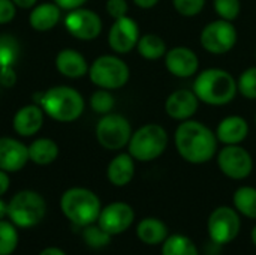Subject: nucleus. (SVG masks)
Listing matches in <instances>:
<instances>
[{
    "mask_svg": "<svg viewBox=\"0 0 256 255\" xmlns=\"http://www.w3.org/2000/svg\"><path fill=\"white\" fill-rule=\"evenodd\" d=\"M114 104H116L114 96L106 89L96 90L90 98V105H92L93 111H96L99 114H108L114 108Z\"/></svg>",
    "mask_w": 256,
    "mask_h": 255,
    "instance_id": "31",
    "label": "nucleus"
},
{
    "mask_svg": "<svg viewBox=\"0 0 256 255\" xmlns=\"http://www.w3.org/2000/svg\"><path fill=\"white\" fill-rule=\"evenodd\" d=\"M44 123V110L39 105H26L14 116V129L21 137L34 135Z\"/></svg>",
    "mask_w": 256,
    "mask_h": 255,
    "instance_id": "18",
    "label": "nucleus"
},
{
    "mask_svg": "<svg viewBox=\"0 0 256 255\" xmlns=\"http://www.w3.org/2000/svg\"><path fill=\"white\" fill-rule=\"evenodd\" d=\"M172 5L180 15L195 17L202 11L206 0H172Z\"/></svg>",
    "mask_w": 256,
    "mask_h": 255,
    "instance_id": "34",
    "label": "nucleus"
},
{
    "mask_svg": "<svg viewBox=\"0 0 256 255\" xmlns=\"http://www.w3.org/2000/svg\"><path fill=\"white\" fill-rule=\"evenodd\" d=\"M58 156V146L50 138L34 140L28 146V159L38 165H48Z\"/></svg>",
    "mask_w": 256,
    "mask_h": 255,
    "instance_id": "24",
    "label": "nucleus"
},
{
    "mask_svg": "<svg viewBox=\"0 0 256 255\" xmlns=\"http://www.w3.org/2000/svg\"><path fill=\"white\" fill-rule=\"evenodd\" d=\"M9 185H10V180H9V176L6 171L0 170V197L3 194H6V191L9 189Z\"/></svg>",
    "mask_w": 256,
    "mask_h": 255,
    "instance_id": "39",
    "label": "nucleus"
},
{
    "mask_svg": "<svg viewBox=\"0 0 256 255\" xmlns=\"http://www.w3.org/2000/svg\"><path fill=\"white\" fill-rule=\"evenodd\" d=\"M60 20V8L56 3H42L32 9L28 23L34 30L46 32L51 30Z\"/></svg>",
    "mask_w": 256,
    "mask_h": 255,
    "instance_id": "22",
    "label": "nucleus"
},
{
    "mask_svg": "<svg viewBox=\"0 0 256 255\" xmlns=\"http://www.w3.org/2000/svg\"><path fill=\"white\" fill-rule=\"evenodd\" d=\"M4 216H8V204L0 198V221H2Z\"/></svg>",
    "mask_w": 256,
    "mask_h": 255,
    "instance_id": "43",
    "label": "nucleus"
},
{
    "mask_svg": "<svg viewBox=\"0 0 256 255\" xmlns=\"http://www.w3.org/2000/svg\"><path fill=\"white\" fill-rule=\"evenodd\" d=\"M82 237H84V242L90 246V248H104L110 243L111 240V234H108L104 228L98 225H87L84 227V233H82Z\"/></svg>",
    "mask_w": 256,
    "mask_h": 255,
    "instance_id": "30",
    "label": "nucleus"
},
{
    "mask_svg": "<svg viewBox=\"0 0 256 255\" xmlns=\"http://www.w3.org/2000/svg\"><path fill=\"white\" fill-rule=\"evenodd\" d=\"M249 134V125L246 119L240 116H228L225 117L216 129V137L218 141L224 143L225 146L228 144H240L242 141L246 140Z\"/></svg>",
    "mask_w": 256,
    "mask_h": 255,
    "instance_id": "19",
    "label": "nucleus"
},
{
    "mask_svg": "<svg viewBox=\"0 0 256 255\" xmlns=\"http://www.w3.org/2000/svg\"><path fill=\"white\" fill-rule=\"evenodd\" d=\"M132 126L122 114H105L96 126V138L99 144L108 150H120L129 144Z\"/></svg>",
    "mask_w": 256,
    "mask_h": 255,
    "instance_id": "8",
    "label": "nucleus"
},
{
    "mask_svg": "<svg viewBox=\"0 0 256 255\" xmlns=\"http://www.w3.org/2000/svg\"><path fill=\"white\" fill-rule=\"evenodd\" d=\"M135 159L130 153H120L117 155L108 165L106 177L114 186H124L128 185L135 174Z\"/></svg>",
    "mask_w": 256,
    "mask_h": 255,
    "instance_id": "21",
    "label": "nucleus"
},
{
    "mask_svg": "<svg viewBox=\"0 0 256 255\" xmlns=\"http://www.w3.org/2000/svg\"><path fill=\"white\" fill-rule=\"evenodd\" d=\"M237 81L224 69L210 68L198 74L194 83V92L200 101L208 105L230 104L237 95Z\"/></svg>",
    "mask_w": 256,
    "mask_h": 255,
    "instance_id": "2",
    "label": "nucleus"
},
{
    "mask_svg": "<svg viewBox=\"0 0 256 255\" xmlns=\"http://www.w3.org/2000/svg\"><path fill=\"white\" fill-rule=\"evenodd\" d=\"M162 255H198V249L189 237L174 234L165 239Z\"/></svg>",
    "mask_w": 256,
    "mask_h": 255,
    "instance_id": "27",
    "label": "nucleus"
},
{
    "mask_svg": "<svg viewBox=\"0 0 256 255\" xmlns=\"http://www.w3.org/2000/svg\"><path fill=\"white\" fill-rule=\"evenodd\" d=\"M234 206L236 209L250 218L256 219V189L252 186H242L234 194Z\"/></svg>",
    "mask_w": 256,
    "mask_h": 255,
    "instance_id": "26",
    "label": "nucleus"
},
{
    "mask_svg": "<svg viewBox=\"0 0 256 255\" xmlns=\"http://www.w3.org/2000/svg\"><path fill=\"white\" fill-rule=\"evenodd\" d=\"M138 41H140V27L135 20L124 15L114 21L108 33V44L116 53L126 54L132 51L136 47Z\"/></svg>",
    "mask_w": 256,
    "mask_h": 255,
    "instance_id": "13",
    "label": "nucleus"
},
{
    "mask_svg": "<svg viewBox=\"0 0 256 255\" xmlns=\"http://www.w3.org/2000/svg\"><path fill=\"white\" fill-rule=\"evenodd\" d=\"M237 87L244 98L256 99V66H252L242 72L237 81Z\"/></svg>",
    "mask_w": 256,
    "mask_h": 255,
    "instance_id": "32",
    "label": "nucleus"
},
{
    "mask_svg": "<svg viewBox=\"0 0 256 255\" xmlns=\"http://www.w3.org/2000/svg\"><path fill=\"white\" fill-rule=\"evenodd\" d=\"M208 233L213 242L219 245L232 242L240 233V218L237 212L228 206H220L213 210L208 218Z\"/></svg>",
    "mask_w": 256,
    "mask_h": 255,
    "instance_id": "11",
    "label": "nucleus"
},
{
    "mask_svg": "<svg viewBox=\"0 0 256 255\" xmlns=\"http://www.w3.org/2000/svg\"><path fill=\"white\" fill-rule=\"evenodd\" d=\"M255 123H256V116H255Z\"/></svg>",
    "mask_w": 256,
    "mask_h": 255,
    "instance_id": "45",
    "label": "nucleus"
},
{
    "mask_svg": "<svg viewBox=\"0 0 256 255\" xmlns=\"http://www.w3.org/2000/svg\"><path fill=\"white\" fill-rule=\"evenodd\" d=\"M20 57V44L10 35L0 36V71L14 68Z\"/></svg>",
    "mask_w": 256,
    "mask_h": 255,
    "instance_id": "28",
    "label": "nucleus"
},
{
    "mask_svg": "<svg viewBox=\"0 0 256 255\" xmlns=\"http://www.w3.org/2000/svg\"><path fill=\"white\" fill-rule=\"evenodd\" d=\"M46 215L44 197L34 191H20L8 203V218L20 228H32L42 222Z\"/></svg>",
    "mask_w": 256,
    "mask_h": 255,
    "instance_id": "5",
    "label": "nucleus"
},
{
    "mask_svg": "<svg viewBox=\"0 0 256 255\" xmlns=\"http://www.w3.org/2000/svg\"><path fill=\"white\" fill-rule=\"evenodd\" d=\"M136 234L141 242L147 245H158L160 242H165V239L168 237V228L160 219L146 218L138 224Z\"/></svg>",
    "mask_w": 256,
    "mask_h": 255,
    "instance_id": "23",
    "label": "nucleus"
},
{
    "mask_svg": "<svg viewBox=\"0 0 256 255\" xmlns=\"http://www.w3.org/2000/svg\"><path fill=\"white\" fill-rule=\"evenodd\" d=\"M56 66L58 72L68 78H81L88 72V66L84 56L70 48H64L57 54Z\"/></svg>",
    "mask_w": 256,
    "mask_h": 255,
    "instance_id": "20",
    "label": "nucleus"
},
{
    "mask_svg": "<svg viewBox=\"0 0 256 255\" xmlns=\"http://www.w3.org/2000/svg\"><path fill=\"white\" fill-rule=\"evenodd\" d=\"M200 41L206 51L212 54H225L234 48L237 42V30L231 21L219 18L202 29Z\"/></svg>",
    "mask_w": 256,
    "mask_h": 255,
    "instance_id": "9",
    "label": "nucleus"
},
{
    "mask_svg": "<svg viewBox=\"0 0 256 255\" xmlns=\"http://www.w3.org/2000/svg\"><path fill=\"white\" fill-rule=\"evenodd\" d=\"M200 107V99L195 95L194 90L180 89L172 92L166 102H165V111L171 119L176 120H189Z\"/></svg>",
    "mask_w": 256,
    "mask_h": 255,
    "instance_id": "16",
    "label": "nucleus"
},
{
    "mask_svg": "<svg viewBox=\"0 0 256 255\" xmlns=\"http://www.w3.org/2000/svg\"><path fill=\"white\" fill-rule=\"evenodd\" d=\"M39 255H66V252L63 251V249H60V248H57V246H50V248H45V249H42Z\"/></svg>",
    "mask_w": 256,
    "mask_h": 255,
    "instance_id": "41",
    "label": "nucleus"
},
{
    "mask_svg": "<svg viewBox=\"0 0 256 255\" xmlns=\"http://www.w3.org/2000/svg\"><path fill=\"white\" fill-rule=\"evenodd\" d=\"M168 146L166 131L156 123L141 126L136 132H132L129 140V153L134 159L148 162L159 158Z\"/></svg>",
    "mask_w": 256,
    "mask_h": 255,
    "instance_id": "6",
    "label": "nucleus"
},
{
    "mask_svg": "<svg viewBox=\"0 0 256 255\" xmlns=\"http://www.w3.org/2000/svg\"><path fill=\"white\" fill-rule=\"evenodd\" d=\"M16 83V74L14 68H8L0 71V86L3 87H12Z\"/></svg>",
    "mask_w": 256,
    "mask_h": 255,
    "instance_id": "37",
    "label": "nucleus"
},
{
    "mask_svg": "<svg viewBox=\"0 0 256 255\" xmlns=\"http://www.w3.org/2000/svg\"><path fill=\"white\" fill-rule=\"evenodd\" d=\"M218 165L226 177L242 180L252 173L254 161L244 147L238 144H228L218 153Z\"/></svg>",
    "mask_w": 256,
    "mask_h": 255,
    "instance_id": "10",
    "label": "nucleus"
},
{
    "mask_svg": "<svg viewBox=\"0 0 256 255\" xmlns=\"http://www.w3.org/2000/svg\"><path fill=\"white\" fill-rule=\"evenodd\" d=\"M64 27L74 38L80 41H92L99 36L102 30V20L90 9L76 8L66 15Z\"/></svg>",
    "mask_w": 256,
    "mask_h": 255,
    "instance_id": "12",
    "label": "nucleus"
},
{
    "mask_svg": "<svg viewBox=\"0 0 256 255\" xmlns=\"http://www.w3.org/2000/svg\"><path fill=\"white\" fill-rule=\"evenodd\" d=\"M106 12L114 20L124 17L126 12H128V3H126V0H108L106 2Z\"/></svg>",
    "mask_w": 256,
    "mask_h": 255,
    "instance_id": "35",
    "label": "nucleus"
},
{
    "mask_svg": "<svg viewBox=\"0 0 256 255\" xmlns=\"http://www.w3.org/2000/svg\"><path fill=\"white\" fill-rule=\"evenodd\" d=\"M88 77L99 89L116 90L129 80V66L116 56H100L88 68Z\"/></svg>",
    "mask_w": 256,
    "mask_h": 255,
    "instance_id": "7",
    "label": "nucleus"
},
{
    "mask_svg": "<svg viewBox=\"0 0 256 255\" xmlns=\"http://www.w3.org/2000/svg\"><path fill=\"white\" fill-rule=\"evenodd\" d=\"M165 65L170 74L178 78H189L200 68L198 56L188 47H174L165 54Z\"/></svg>",
    "mask_w": 256,
    "mask_h": 255,
    "instance_id": "15",
    "label": "nucleus"
},
{
    "mask_svg": "<svg viewBox=\"0 0 256 255\" xmlns=\"http://www.w3.org/2000/svg\"><path fill=\"white\" fill-rule=\"evenodd\" d=\"M16 6L12 0H0V24H6L14 20Z\"/></svg>",
    "mask_w": 256,
    "mask_h": 255,
    "instance_id": "36",
    "label": "nucleus"
},
{
    "mask_svg": "<svg viewBox=\"0 0 256 255\" xmlns=\"http://www.w3.org/2000/svg\"><path fill=\"white\" fill-rule=\"evenodd\" d=\"M135 213L134 209L122 201L111 203L106 207L100 210V215L98 218V224L100 228H104L108 234H120L126 231L132 222H134Z\"/></svg>",
    "mask_w": 256,
    "mask_h": 255,
    "instance_id": "14",
    "label": "nucleus"
},
{
    "mask_svg": "<svg viewBox=\"0 0 256 255\" xmlns=\"http://www.w3.org/2000/svg\"><path fill=\"white\" fill-rule=\"evenodd\" d=\"M28 159V147L14 138H0V170L15 173L26 167Z\"/></svg>",
    "mask_w": 256,
    "mask_h": 255,
    "instance_id": "17",
    "label": "nucleus"
},
{
    "mask_svg": "<svg viewBox=\"0 0 256 255\" xmlns=\"http://www.w3.org/2000/svg\"><path fill=\"white\" fill-rule=\"evenodd\" d=\"M240 0H214L216 14L226 21H234L240 14Z\"/></svg>",
    "mask_w": 256,
    "mask_h": 255,
    "instance_id": "33",
    "label": "nucleus"
},
{
    "mask_svg": "<svg viewBox=\"0 0 256 255\" xmlns=\"http://www.w3.org/2000/svg\"><path fill=\"white\" fill-rule=\"evenodd\" d=\"M60 207L63 215L78 227L94 224L102 210L99 197L87 188H70L64 191Z\"/></svg>",
    "mask_w": 256,
    "mask_h": 255,
    "instance_id": "4",
    "label": "nucleus"
},
{
    "mask_svg": "<svg viewBox=\"0 0 256 255\" xmlns=\"http://www.w3.org/2000/svg\"><path fill=\"white\" fill-rule=\"evenodd\" d=\"M250 236H252V242H254V245L256 246V225L254 227V230H252V234H250Z\"/></svg>",
    "mask_w": 256,
    "mask_h": 255,
    "instance_id": "44",
    "label": "nucleus"
},
{
    "mask_svg": "<svg viewBox=\"0 0 256 255\" xmlns=\"http://www.w3.org/2000/svg\"><path fill=\"white\" fill-rule=\"evenodd\" d=\"M40 108L57 122H74L84 111L82 96L72 87L56 86L39 98Z\"/></svg>",
    "mask_w": 256,
    "mask_h": 255,
    "instance_id": "3",
    "label": "nucleus"
},
{
    "mask_svg": "<svg viewBox=\"0 0 256 255\" xmlns=\"http://www.w3.org/2000/svg\"><path fill=\"white\" fill-rule=\"evenodd\" d=\"M136 50L144 59L158 60L166 54V44L160 36L153 35V33H147L144 36H140V41L136 44Z\"/></svg>",
    "mask_w": 256,
    "mask_h": 255,
    "instance_id": "25",
    "label": "nucleus"
},
{
    "mask_svg": "<svg viewBox=\"0 0 256 255\" xmlns=\"http://www.w3.org/2000/svg\"><path fill=\"white\" fill-rule=\"evenodd\" d=\"M18 246V231L16 225L10 221H0V255H10Z\"/></svg>",
    "mask_w": 256,
    "mask_h": 255,
    "instance_id": "29",
    "label": "nucleus"
},
{
    "mask_svg": "<svg viewBox=\"0 0 256 255\" xmlns=\"http://www.w3.org/2000/svg\"><path fill=\"white\" fill-rule=\"evenodd\" d=\"M87 0H54V3L62 8V9H68V11H72V9H76V8H81Z\"/></svg>",
    "mask_w": 256,
    "mask_h": 255,
    "instance_id": "38",
    "label": "nucleus"
},
{
    "mask_svg": "<svg viewBox=\"0 0 256 255\" xmlns=\"http://www.w3.org/2000/svg\"><path fill=\"white\" fill-rule=\"evenodd\" d=\"M158 2H159V0H134V3H135L136 6L142 8V9H150V8H153Z\"/></svg>",
    "mask_w": 256,
    "mask_h": 255,
    "instance_id": "42",
    "label": "nucleus"
},
{
    "mask_svg": "<svg viewBox=\"0 0 256 255\" xmlns=\"http://www.w3.org/2000/svg\"><path fill=\"white\" fill-rule=\"evenodd\" d=\"M12 2L15 3V6L21 9H30V8H34L38 0H12Z\"/></svg>",
    "mask_w": 256,
    "mask_h": 255,
    "instance_id": "40",
    "label": "nucleus"
},
{
    "mask_svg": "<svg viewBox=\"0 0 256 255\" xmlns=\"http://www.w3.org/2000/svg\"><path fill=\"white\" fill-rule=\"evenodd\" d=\"M174 141L178 155L190 164H204L218 150L216 134L196 120H183L176 129Z\"/></svg>",
    "mask_w": 256,
    "mask_h": 255,
    "instance_id": "1",
    "label": "nucleus"
}]
</instances>
